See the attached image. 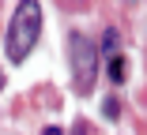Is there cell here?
Instances as JSON below:
<instances>
[{"label": "cell", "instance_id": "5", "mask_svg": "<svg viewBox=\"0 0 147 135\" xmlns=\"http://www.w3.org/2000/svg\"><path fill=\"white\" fill-rule=\"evenodd\" d=\"M102 113H106L109 120H113L117 113H121V105H117V98H106V101H102Z\"/></svg>", "mask_w": 147, "mask_h": 135}, {"label": "cell", "instance_id": "4", "mask_svg": "<svg viewBox=\"0 0 147 135\" xmlns=\"http://www.w3.org/2000/svg\"><path fill=\"white\" fill-rule=\"evenodd\" d=\"M117 49H121V34H117V30H106L102 34V53H106V57H117Z\"/></svg>", "mask_w": 147, "mask_h": 135}, {"label": "cell", "instance_id": "6", "mask_svg": "<svg viewBox=\"0 0 147 135\" xmlns=\"http://www.w3.org/2000/svg\"><path fill=\"white\" fill-rule=\"evenodd\" d=\"M42 135H61V128H45V131H42Z\"/></svg>", "mask_w": 147, "mask_h": 135}, {"label": "cell", "instance_id": "3", "mask_svg": "<svg viewBox=\"0 0 147 135\" xmlns=\"http://www.w3.org/2000/svg\"><path fill=\"white\" fill-rule=\"evenodd\" d=\"M128 64H125V57H121V53H117V57H109V79H113V83H125V71Z\"/></svg>", "mask_w": 147, "mask_h": 135}, {"label": "cell", "instance_id": "7", "mask_svg": "<svg viewBox=\"0 0 147 135\" xmlns=\"http://www.w3.org/2000/svg\"><path fill=\"white\" fill-rule=\"evenodd\" d=\"M0 86H4V75H0Z\"/></svg>", "mask_w": 147, "mask_h": 135}, {"label": "cell", "instance_id": "1", "mask_svg": "<svg viewBox=\"0 0 147 135\" xmlns=\"http://www.w3.org/2000/svg\"><path fill=\"white\" fill-rule=\"evenodd\" d=\"M42 34V4L38 0H19V8L11 15V26H8V60H26V53L34 49Z\"/></svg>", "mask_w": 147, "mask_h": 135}, {"label": "cell", "instance_id": "2", "mask_svg": "<svg viewBox=\"0 0 147 135\" xmlns=\"http://www.w3.org/2000/svg\"><path fill=\"white\" fill-rule=\"evenodd\" d=\"M68 60H72V83L79 94H87L94 86L98 75V45L87 34H68Z\"/></svg>", "mask_w": 147, "mask_h": 135}]
</instances>
